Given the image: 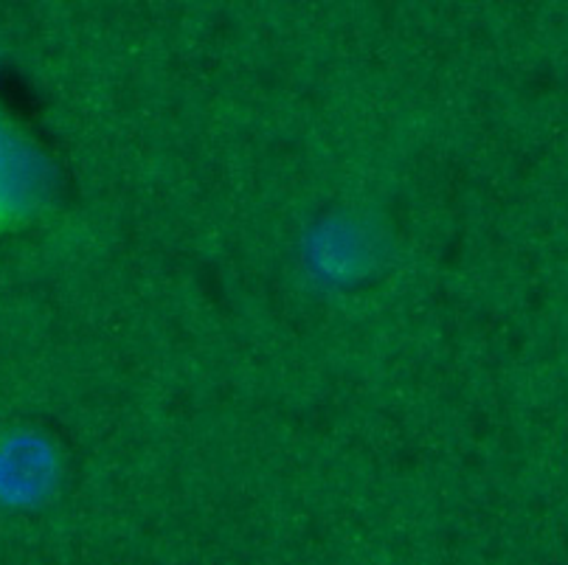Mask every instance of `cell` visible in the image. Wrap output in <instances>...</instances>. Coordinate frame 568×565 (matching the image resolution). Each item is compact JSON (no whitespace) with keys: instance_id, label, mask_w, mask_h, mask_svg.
Instances as JSON below:
<instances>
[{"instance_id":"obj_1","label":"cell","mask_w":568,"mask_h":565,"mask_svg":"<svg viewBox=\"0 0 568 565\" xmlns=\"http://www.w3.org/2000/svg\"><path fill=\"white\" fill-rule=\"evenodd\" d=\"M381 236L355 214H329L310 225L304 240V268L329 287L361 282L375 268Z\"/></svg>"},{"instance_id":"obj_2","label":"cell","mask_w":568,"mask_h":565,"mask_svg":"<svg viewBox=\"0 0 568 565\" xmlns=\"http://www.w3.org/2000/svg\"><path fill=\"white\" fill-rule=\"evenodd\" d=\"M49 172L40 152L0 119V225L23 220L45 198Z\"/></svg>"},{"instance_id":"obj_3","label":"cell","mask_w":568,"mask_h":565,"mask_svg":"<svg viewBox=\"0 0 568 565\" xmlns=\"http://www.w3.org/2000/svg\"><path fill=\"white\" fill-rule=\"evenodd\" d=\"M9 490L20 495H40L54 487L57 458L51 447L40 440H20L12 447V456L7 464Z\"/></svg>"}]
</instances>
